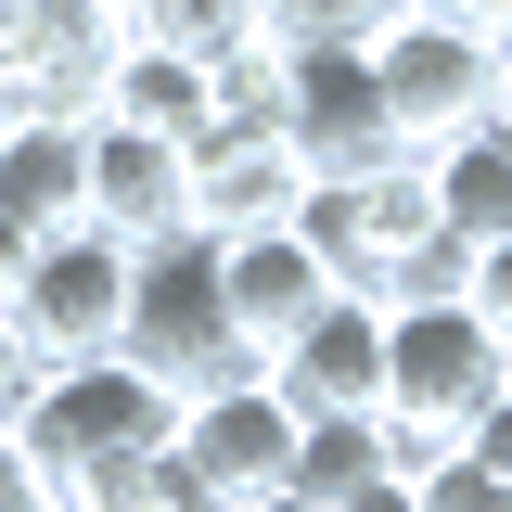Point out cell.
<instances>
[{
    "instance_id": "obj_12",
    "label": "cell",
    "mask_w": 512,
    "mask_h": 512,
    "mask_svg": "<svg viewBox=\"0 0 512 512\" xmlns=\"http://www.w3.org/2000/svg\"><path fill=\"white\" fill-rule=\"evenodd\" d=\"M320 256L295 231H256V244H218V320H231V346H244V372H269L295 333L320 320Z\"/></svg>"
},
{
    "instance_id": "obj_2",
    "label": "cell",
    "mask_w": 512,
    "mask_h": 512,
    "mask_svg": "<svg viewBox=\"0 0 512 512\" xmlns=\"http://www.w3.org/2000/svg\"><path fill=\"white\" fill-rule=\"evenodd\" d=\"M0 436L26 448V474H39V487H77L90 461L167 448V436H180V397H167V384H141L128 359H77V372H26V384H13Z\"/></svg>"
},
{
    "instance_id": "obj_4",
    "label": "cell",
    "mask_w": 512,
    "mask_h": 512,
    "mask_svg": "<svg viewBox=\"0 0 512 512\" xmlns=\"http://www.w3.org/2000/svg\"><path fill=\"white\" fill-rule=\"evenodd\" d=\"M128 320V244L103 231H52L26 256V282L0 295V333H13V372H77V359H116Z\"/></svg>"
},
{
    "instance_id": "obj_6",
    "label": "cell",
    "mask_w": 512,
    "mask_h": 512,
    "mask_svg": "<svg viewBox=\"0 0 512 512\" xmlns=\"http://www.w3.org/2000/svg\"><path fill=\"white\" fill-rule=\"evenodd\" d=\"M116 52H128V13H116V0H0V77H13L26 116L90 128L103 90H116Z\"/></svg>"
},
{
    "instance_id": "obj_17",
    "label": "cell",
    "mask_w": 512,
    "mask_h": 512,
    "mask_svg": "<svg viewBox=\"0 0 512 512\" xmlns=\"http://www.w3.org/2000/svg\"><path fill=\"white\" fill-rule=\"evenodd\" d=\"M128 39L141 52H180V64H218L231 52H256V0H128Z\"/></svg>"
},
{
    "instance_id": "obj_19",
    "label": "cell",
    "mask_w": 512,
    "mask_h": 512,
    "mask_svg": "<svg viewBox=\"0 0 512 512\" xmlns=\"http://www.w3.org/2000/svg\"><path fill=\"white\" fill-rule=\"evenodd\" d=\"M410 500H423V512H512V487L487 474V461H461V448H448L436 474H410Z\"/></svg>"
},
{
    "instance_id": "obj_11",
    "label": "cell",
    "mask_w": 512,
    "mask_h": 512,
    "mask_svg": "<svg viewBox=\"0 0 512 512\" xmlns=\"http://www.w3.org/2000/svg\"><path fill=\"white\" fill-rule=\"evenodd\" d=\"M256 384H269L295 423H320V410H384V308L372 295H320V320Z\"/></svg>"
},
{
    "instance_id": "obj_1",
    "label": "cell",
    "mask_w": 512,
    "mask_h": 512,
    "mask_svg": "<svg viewBox=\"0 0 512 512\" xmlns=\"http://www.w3.org/2000/svg\"><path fill=\"white\" fill-rule=\"evenodd\" d=\"M512 384V346L487 333V320L461 308V295H436V308H384V474L410 487V474H436L448 448L474 436V410Z\"/></svg>"
},
{
    "instance_id": "obj_9",
    "label": "cell",
    "mask_w": 512,
    "mask_h": 512,
    "mask_svg": "<svg viewBox=\"0 0 512 512\" xmlns=\"http://www.w3.org/2000/svg\"><path fill=\"white\" fill-rule=\"evenodd\" d=\"M90 231L128 244V256L180 244V231H192V154H180V141H154V128L90 116Z\"/></svg>"
},
{
    "instance_id": "obj_27",
    "label": "cell",
    "mask_w": 512,
    "mask_h": 512,
    "mask_svg": "<svg viewBox=\"0 0 512 512\" xmlns=\"http://www.w3.org/2000/svg\"><path fill=\"white\" fill-rule=\"evenodd\" d=\"M231 512H320V500H295V487H269V500H231Z\"/></svg>"
},
{
    "instance_id": "obj_26",
    "label": "cell",
    "mask_w": 512,
    "mask_h": 512,
    "mask_svg": "<svg viewBox=\"0 0 512 512\" xmlns=\"http://www.w3.org/2000/svg\"><path fill=\"white\" fill-rule=\"evenodd\" d=\"M487 141L512 154V52H500V90H487Z\"/></svg>"
},
{
    "instance_id": "obj_29",
    "label": "cell",
    "mask_w": 512,
    "mask_h": 512,
    "mask_svg": "<svg viewBox=\"0 0 512 512\" xmlns=\"http://www.w3.org/2000/svg\"><path fill=\"white\" fill-rule=\"evenodd\" d=\"M13 116H26V103H13V77H0V128H13Z\"/></svg>"
},
{
    "instance_id": "obj_13",
    "label": "cell",
    "mask_w": 512,
    "mask_h": 512,
    "mask_svg": "<svg viewBox=\"0 0 512 512\" xmlns=\"http://www.w3.org/2000/svg\"><path fill=\"white\" fill-rule=\"evenodd\" d=\"M0 218L13 231H90V128L64 116H13L0 128Z\"/></svg>"
},
{
    "instance_id": "obj_24",
    "label": "cell",
    "mask_w": 512,
    "mask_h": 512,
    "mask_svg": "<svg viewBox=\"0 0 512 512\" xmlns=\"http://www.w3.org/2000/svg\"><path fill=\"white\" fill-rule=\"evenodd\" d=\"M333 512H423V500H410L397 474H372V487H346V500H333Z\"/></svg>"
},
{
    "instance_id": "obj_10",
    "label": "cell",
    "mask_w": 512,
    "mask_h": 512,
    "mask_svg": "<svg viewBox=\"0 0 512 512\" xmlns=\"http://www.w3.org/2000/svg\"><path fill=\"white\" fill-rule=\"evenodd\" d=\"M167 448L192 461V487L231 512V500H269V487H282V461H295V410L244 372V384H218V397H192Z\"/></svg>"
},
{
    "instance_id": "obj_14",
    "label": "cell",
    "mask_w": 512,
    "mask_h": 512,
    "mask_svg": "<svg viewBox=\"0 0 512 512\" xmlns=\"http://www.w3.org/2000/svg\"><path fill=\"white\" fill-rule=\"evenodd\" d=\"M103 116L116 128H154V141H205V128H218V77H205V64H180V52H141V39H128L116 52V90H103Z\"/></svg>"
},
{
    "instance_id": "obj_22",
    "label": "cell",
    "mask_w": 512,
    "mask_h": 512,
    "mask_svg": "<svg viewBox=\"0 0 512 512\" xmlns=\"http://www.w3.org/2000/svg\"><path fill=\"white\" fill-rule=\"evenodd\" d=\"M461 461H487V474L512 487V384L487 397V410H474V436H461Z\"/></svg>"
},
{
    "instance_id": "obj_16",
    "label": "cell",
    "mask_w": 512,
    "mask_h": 512,
    "mask_svg": "<svg viewBox=\"0 0 512 512\" xmlns=\"http://www.w3.org/2000/svg\"><path fill=\"white\" fill-rule=\"evenodd\" d=\"M384 474V423L372 410H320V423H295V461H282V487H295V500H346V487H372Z\"/></svg>"
},
{
    "instance_id": "obj_15",
    "label": "cell",
    "mask_w": 512,
    "mask_h": 512,
    "mask_svg": "<svg viewBox=\"0 0 512 512\" xmlns=\"http://www.w3.org/2000/svg\"><path fill=\"white\" fill-rule=\"evenodd\" d=\"M423 205H436V231L461 256L474 244H512V154L474 128V141H448V154H423Z\"/></svg>"
},
{
    "instance_id": "obj_20",
    "label": "cell",
    "mask_w": 512,
    "mask_h": 512,
    "mask_svg": "<svg viewBox=\"0 0 512 512\" xmlns=\"http://www.w3.org/2000/svg\"><path fill=\"white\" fill-rule=\"evenodd\" d=\"M461 308L512 346V244H474V256H461Z\"/></svg>"
},
{
    "instance_id": "obj_18",
    "label": "cell",
    "mask_w": 512,
    "mask_h": 512,
    "mask_svg": "<svg viewBox=\"0 0 512 512\" xmlns=\"http://www.w3.org/2000/svg\"><path fill=\"white\" fill-rule=\"evenodd\" d=\"M410 0H256V39L269 52H372Z\"/></svg>"
},
{
    "instance_id": "obj_28",
    "label": "cell",
    "mask_w": 512,
    "mask_h": 512,
    "mask_svg": "<svg viewBox=\"0 0 512 512\" xmlns=\"http://www.w3.org/2000/svg\"><path fill=\"white\" fill-rule=\"evenodd\" d=\"M13 384H26V372H13V333H0V410H13Z\"/></svg>"
},
{
    "instance_id": "obj_23",
    "label": "cell",
    "mask_w": 512,
    "mask_h": 512,
    "mask_svg": "<svg viewBox=\"0 0 512 512\" xmlns=\"http://www.w3.org/2000/svg\"><path fill=\"white\" fill-rule=\"evenodd\" d=\"M0 512H52V487L26 474V448H13V436H0Z\"/></svg>"
},
{
    "instance_id": "obj_8",
    "label": "cell",
    "mask_w": 512,
    "mask_h": 512,
    "mask_svg": "<svg viewBox=\"0 0 512 512\" xmlns=\"http://www.w3.org/2000/svg\"><path fill=\"white\" fill-rule=\"evenodd\" d=\"M308 167L282 154L269 116H218L192 141V244H256V231H295Z\"/></svg>"
},
{
    "instance_id": "obj_3",
    "label": "cell",
    "mask_w": 512,
    "mask_h": 512,
    "mask_svg": "<svg viewBox=\"0 0 512 512\" xmlns=\"http://www.w3.org/2000/svg\"><path fill=\"white\" fill-rule=\"evenodd\" d=\"M116 359L141 384H167V397H218V384H244V346H231V320H218V244H154L128 256V320H116Z\"/></svg>"
},
{
    "instance_id": "obj_25",
    "label": "cell",
    "mask_w": 512,
    "mask_h": 512,
    "mask_svg": "<svg viewBox=\"0 0 512 512\" xmlns=\"http://www.w3.org/2000/svg\"><path fill=\"white\" fill-rule=\"evenodd\" d=\"M26 256H39V231H13V218H0V295L26 282Z\"/></svg>"
},
{
    "instance_id": "obj_5",
    "label": "cell",
    "mask_w": 512,
    "mask_h": 512,
    "mask_svg": "<svg viewBox=\"0 0 512 512\" xmlns=\"http://www.w3.org/2000/svg\"><path fill=\"white\" fill-rule=\"evenodd\" d=\"M372 90H384V128H397V154L423 167L448 141H474L487 128V90H500V52L487 39H461V26H423V13H397L372 39Z\"/></svg>"
},
{
    "instance_id": "obj_30",
    "label": "cell",
    "mask_w": 512,
    "mask_h": 512,
    "mask_svg": "<svg viewBox=\"0 0 512 512\" xmlns=\"http://www.w3.org/2000/svg\"><path fill=\"white\" fill-rule=\"evenodd\" d=\"M116 13H128V0H116Z\"/></svg>"
},
{
    "instance_id": "obj_21",
    "label": "cell",
    "mask_w": 512,
    "mask_h": 512,
    "mask_svg": "<svg viewBox=\"0 0 512 512\" xmlns=\"http://www.w3.org/2000/svg\"><path fill=\"white\" fill-rule=\"evenodd\" d=\"M423 26H461V39H487V52H512V0H410Z\"/></svg>"
},
{
    "instance_id": "obj_7",
    "label": "cell",
    "mask_w": 512,
    "mask_h": 512,
    "mask_svg": "<svg viewBox=\"0 0 512 512\" xmlns=\"http://www.w3.org/2000/svg\"><path fill=\"white\" fill-rule=\"evenodd\" d=\"M269 128L308 180H372L397 167V128H384L372 52H282V90H269Z\"/></svg>"
}]
</instances>
